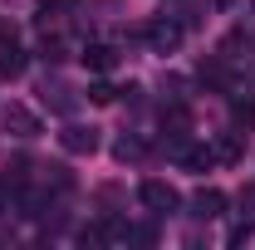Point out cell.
Returning a JSON list of instances; mask_svg holds the SVG:
<instances>
[{
  "mask_svg": "<svg viewBox=\"0 0 255 250\" xmlns=\"http://www.w3.org/2000/svg\"><path fill=\"white\" fill-rule=\"evenodd\" d=\"M142 39H147V49H152V54H177V49H182V39H187V25H182V20H172V15H157V20H147Z\"/></svg>",
  "mask_w": 255,
  "mask_h": 250,
  "instance_id": "1",
  "label": "cell"
},
{
  "mask_svg": "<svg viewBox=\"0 0 255 250\" xmlns=\"http://www.w3.org/2000/svg\"><path fill=\"white\" fill-rule=\"evenodd\" d=\"M137 201H142L152 216H172V211H182V191L172 187V182H157V177H147V182L137 187Z\"/></svg>",
  "mask_w": 255,
  "mask_h": 250,
  "instance_id": "2",
  "label": "cell"
},
{
  "mask_svg": "<svg viewBox=\"0 0 255 250\" xmlns=\"http://www.w3.org/2000/svg\"><path fill=\"white\" fill-rule=\"evenodd\" d=\"M0 123H5V132L10 137H20V142H34L44 127H39V113H30L25 103H5L0 108Z\"/></svg>",
  "mask_w": 255,
  "mask_h": 250,
  "instance_id": "3",
  "label": "cell"
},
{
  "mask_svg": "<svg viewBox=\"0 0 255 250\" xmlns=\"http://www.w3.org/2000/svg\"><path fill=\"white\" fill-rule=\"evenodd\" d=\"M39 103H44L49 113H64V118H69V113L79 108V94L64 84L59 74H44V79H39Z\"/></svg>",
  "mask_w": 255,
  "mask_h": 250,
  "instance_id": "4",
  "label": "cell"
},
{
  "mask_svg": "<svg viewBox=\"0 0 255 250\" xmlns=\"http://www.w3.org/2000/svg\"><path fill=\"white\" fill-rule=\"evenodd\" d=\"M59 147L69 157H94L98 152V127H84V123H69L59 132Z\"/></svg>",
  "mask_w": 255,
  "mask_h": 250,
  "instance_id": "5",
  "label": "cell"
},
{
  "mask_svg": "<svg viewBox=\"0 0 255 250\" xmlns=\"http://www.w3.org/2000/svg\"><path fill=\"white\" fill-rule=\"evenodd\" d=\"M191 216H196V221H216V216H226V196H221L216 187L191 191Z\"/></svg>",
  "mask_w": 255,
  "mask_h": 250,
  "instance_id": "6",
  "label": "cell"
},
{
  "mask_svg": "<svg viewBox=\"0 0 255 250\" xmlns=\"http://www.w3.org/2000/svg\"><path fill=\"white\" fill-rule=\"evenodd\" d=\"M79 59L89 64L94 74H108V69L118 64V49H113V44H103V39H89V44L79 49Z\"/></svg>",
  "mask_w": 255,
  "mask_h": 250,
  "instance_id": "7",
  "label": "cell"
},
{
  "mask_svg": "<svg viewBox=\"0 0 255 250\" xmlns=\"http://www.w3.org/2000/svg\"><path fill=\"white\" fill-rule=\"evenodd\" d=\"M25 49H20V44H15V39H5V44H0V79H20V74H25Z\"/></svg>",
  "mask_w": 255,
  "mask_h": 250,
  "instance_id": "8",
  "label": "cell"
},
{
  "mask_svg": "<svg viewBox=\"0 0 255 250\" xmlns=\"http://www.w3.org/2000/svg\"><path fill=\"white\" fill-rule=\"evenodd\" d=\"M216 162H241L246 157V142H241V132H216Z\"/></svg>",
  "mask_w": 255,
  "mask_h": 250,
  "instance_id": "9",
  "label": "cell"
},
{
  "mask_svg": "<svg viewBox=\"0 0 255 250\" xmlns=\"http://www.w3.org/2000/svg\"><path fill=\"white\" fill-rule=\"evenodd\" d=\"M142 152H147V147H142V137H132V132H123V137L113 142V157H118V162H137Z\"/></svg>",
  "mask_w": 255,
  "mask_h": 250,
  "instance_id": "10",
  "label": "cell"
},
{
  "mask_svg": "<svg viewBox=\"0 0 255 250\" xmlns=\"http://www.w3.org/2000/svg\"><path fill=\"white\" fill-rule=\"evenodd\" d=\"M118 94H123V89H113L108 79H98V84H89V103H118Z\"/></svg>",
  "mask_w": 255,
  "mask_h": 250,
  "instance_id": "11",
  "label": "cell"
},
{
  "mask_svg": "<svg viewBox=\"0 0 255 250\" xmlns=\"http://www.w3.org/2000/svg\"><path fill=\"white\" fill-rule=\"evenodd\" d=\"M241 221H255V182L241 187Z\"/></svg>",
  "mask_w": 255,
  "mask_h": 250,
  "instance_id": "12",
  "label": "cell"
},
{
  "mask_svg": "<svg viewBox=\"0 0 255 250\" xmlns=\"http://www.w3.org/2000/svg\"><path fill=\"white\" fill-rule=\"evenodd\" d=\"M39 10H54V15H74L79 0H39Z\"/></svg>",
  "mask_w": 255,
  "mask_h": 250,
  "instance_id": "13",
  "label": "cell"
},
{
  "mask_svg": "<svg viewBox=\"0 0 255 250\" xmlns=\"http://www.w3.org/2000/svg\"><path fill=\"white\" fill-rule=\"evenodd\" d=\"M206 5H216V10H226V5H231V0H206Z\"/></svg>",
  "mask_w": 255,
  "mask_h": 250,
  "instance_id": "14",
  "label": "cell"
},
{
  "mask_svg": "<svg viewBox=\"0 0 255 250\" xmlns=\"http://www.w3.org/2000/svg\"><path fill=\"white\" fill-rule=\"evenodd\" d=\"M0 39H10V30H5V25H0Z\"/></svg>",
  "mask_w": 255,
  "mask_h": 250,
  "instance_id": "15",
  "label": "cell"
},
{
  "mask_svg": "<svg viewBox=\"0 0 255 250\" xmlns=\"http://www.w3.org/2000/svg\"><path fill=\"white\" fill-rule=\"evenodd\" d=\"M251 10H255V0H251Z\"/></svg>",
  "mask_w": 255,
  "mask_h": 250,
  "instance_id": "16",
  "label": "cell"
}]
</instances>
